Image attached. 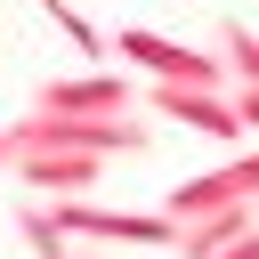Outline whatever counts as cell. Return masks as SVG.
<instances>
[{
    "label": "cell",
    "mask_w": 259,
    "mask_h": 259,
    "mask_svg": "<svg viewBox=\"0 0 259 259\" xmlns=\"http://www.w3.org/2000/svg\"><path fill=\"white\" fill-rule=\"evenodd\" d=\"M16 227H24V243H32V259H81L73 243V227L57 219V202H16Z\"/></svg>",
    "instance_id": "8"
},
{
    "label": "cell",
    "mask_w": 259,
    "mask_h": 259,
    "mask_svg": "<svg viewBox=\"0 0 259 259\" xmlns=\"http://www.w3.org/2000/svg\"><path fill=\"white\" fill-rule=\"evenodd\" d=\"M210 259H259V227H251V235H235V243H227V251H210Z\"/></svg>",
    "instance_id": "11"
},
{
    "label": "cell",
    "mask_w": 259,
    "mask_h": 259,
    "mask_svg": "<svg viewBox=\"0 0 259 259\" xmlns=\"http://www.w3.org/2000/svg\"><path fill=\"white\" fill-rule=\"evenodd\" d=\"M227 202H259V146L251 154H235V162H219V170H202V178H186V186H170V219L178 227H194V219H210V210H227Z\"/></svg>",
    "instance_id": "3"
},
{
    "label": "cell",
    "mask_w": 259,
    "mask_h": 259,
    "mask_svg": "<svg viewBox=\"0 0 259 259\" xmlns=\"http://www.w3.org/2000/svg\"><path fill=\"white\" fill-rule=\"evenodd\" d=\"M105 162L113 154H81V146H24V154H8V170L32 194H89L105 178Z\"/></svg>",
    "instance_id": "5"
},
{
    "label": "cell",
    "mask_w": 259,
    "mask_h": 259,
    "mask_svg": "<svg viewBox=\"0 0 259 259\" xmlns=\"http://www.w3.org/2000/svg\"><path fill=\"white\" fill-rule=\"evenodd\" d=\"M0 170H8V130H0Z\"/></svg>",
    "instance_id": "12"
},
{
    "label": "cell",
    "mask_w": 259,
    "mask_h": 259,
    "mask_svg": "<svg viewBox=\"0 0 259 259\" xmlns=\"http://www.w3.org/2000/svg\"><path fill=\"white\" fill-rule=\"evenodd\" d=\"M24 146H81V154H146L154 146V130H138L130 113H24V121H8V154H24Z\"/></svg>",
    "instance_id": "1"
},
{
    "label": "cell",
    "mask_w": 259,
    "mask_h": 259,
    "mask_svg": "<svg viewBox=\"0 0 259 259\" xmlns=\"http://www.w3.org/2000/svg\"><path fill=\"white\" fill-rule=\"evenodd\" d=\"M32 8H40V16H49V24H57V32L73 40V49H81V57H105V40H97V24H89V16L73 8V0H32Z\"/></svg>",
    "instance_id": "10"
},
{
    "label": "cell",
    "mask_w": 259,
    "mask_h": 259,
    "mask_svg": "<svg viewBox=\"0 0 259 259\" xmlns=\"http://www.w3.org/2000/svg\"><path fill=\"white\" fill-rule=\"evenodd\" d=\"M259 227V202H227V210H210V219H194V227H178V259H210V251H227L235 235H251Z\"/></svg>",
    "instance_id": "7"
},
{
    "label": "cell",
    "mask_w": 259,
    "mask_h": 259,
    "mask_svg": "<svg viewBox=\"0 0 259 259\" xmlns=\"http://www.w3.org/2000/svg\"><path fill=\"white\" fill-rule=\"evenodd\" d=\"M130 81L121 73H65V81H40L32 89V105L40 113H130Z\"/></svg>",
    "instance_id": "6"
},
{
    "label": "cell",
    "mask_w": 259,
    "mask_h": 259,
    "mask_svg": "<svg viewBox=\"0 0 259 259\" xmlns=\"http://www.w3.org/2000/svg\"><path fill=\"white\" fill-rule=\"evenodd\" d=\"M219 57L235 65V89H259V32H251L243 16H227V24H219Z\"/></svg>",
    "instance_id": "9"
},
{
    "label": "cell",
    "mask_w": 259,
    "mask_h": 259,
    "mask_svg": "<svg viewBox=\"0 0 259 259\" xmlns=\"http://www.w3.org/2000/svg\"><path fill=\"white\" fill-rule=\"evenodd\" d=\"M113 57L146 65L154 81H186V89H235V65H227V57H202V49L170 40V32H121V40H113Z\"/></svg>",
    "instance_id": "2"
},
{
    "label": "cell",
    "mask_w": 259,
    "mask_h": 259,
    "mask_svg": "<svg viewBox=\"0 0 259 259\" xmlns=\"http://www.w3.org/2000/svg\"><path fill=\"white\" fill-rule=\"evenodd\" d=\"M154 113L194 130V138H243V105L235 89H186V81H154Z\"/></svg>",
    "instance_id": "4"
}]
</instances>
